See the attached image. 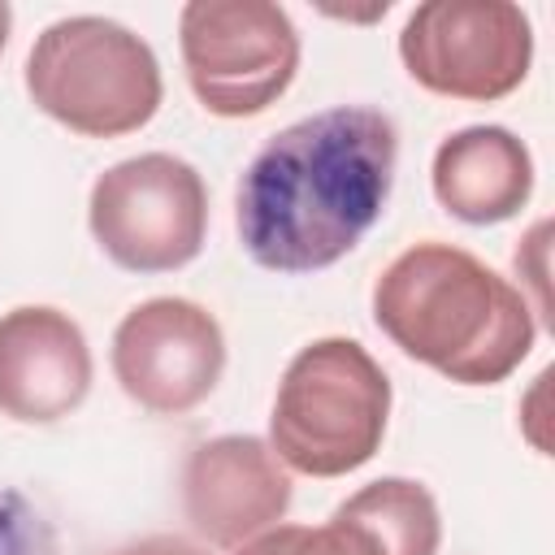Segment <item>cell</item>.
I'll use <instances>...</instances> for the list:
<instances>
[{
	"mask_svg": "<svg viewBox=\"0 0 555 555\" xmlns=\"http://www.w3.org/2000/svg\"><path fill=\"white\" fill-rule=\"evenodd\" d=\"M234 555H382V551L360 525L330 516L325 525H273L251 542H243Z\"/></svg>",
	"mask_w": 555,
	"mask_h": 555,
	"instance_id": "cell-13",
	"label": "cell"
},
{
	"mask_svg": "<svg viewBox=\"0 0 555 555\" xmlns=\"http://www.w3.org/2000/svg\"><path fill=\"white\" fill-rule=\"evenodd\" d=\"M113 555H204V551H199L195 542L178 538V533H147V538L126 542V546L113 551Z\"/></svg>",
	"mask_w": 555,
	"mask_h": 555,
	"instance_id": "cell-16",
	"label": "cell"
},
{
	"mask_svg": "<svg viewBox=\"0 0 555 555\" xmlns=\"http://www.w3.org/2000/svg\"><path fill=\"white\" fill-rule=\"evenodd\" d=\"M399 130L373 104H334L282 126L234 186V230L251 264L317 273L377 225L395 191Z\"/></svg>",
	"mask_w": 555,
	"mask_h": 555,
	"instance_id": "cell-1",
	"label": "cell"
},
{
	"mask_svg": "<svg viewBox=\"0 0 555 555\" xmlns=\"http://www.w3.org/2000/svg\"><path fill=\"white\" fill-rule=\"evenodd\" d=\"M95 247L126 273L186 269L208 238L204 173L173 152H139L108 165L87 195Z\"/></svg>",
	"mask_w": 555,
	"mask_h": 555,
	"instance_id": "cell-5",
	"label": "cell"
},
{
	"mask_svg": "<svg viewBox=\"0 0 555 555\" xmlns=\"http://www.w3.org/2000/svg\"><path fill=\"white\" fill-rule=\"evenodd\" d=\"M91 347L82 325L52 304L0 312V412L17 425H52L91 395Z\"/></svg>",
	"mask_w": 555,
	"mask_h": 555,
	"instance_id": "cell-10",
	"label": "cell"
},
{
	"mask_svg": "<svg viewBox=\"0 0 555 555\" xmlns=\"http://www.w3.org/2000/svg\"><path fill=\"white\" fill-rule=\"evenodd\" d=\"M533 152L507 126H464L434 147L429 186L447 217L464 225L512 221L533 195Z\"/></svg>",
	"mask_w": 555,
	"mask_h": 555,
	"instance_id": "cell-11",
	"label": "cell"
},
{
	"mask_svg": "<svg viewBox=\"0 0 555 555\" xmlns=\"http://www.w3.org/2000/svg\"><path fill=\"white\" fill-rule=\"evenodd\" d=\"M291 499V468L256 434H217L182 464V516L221 551H238L256 533L282 525Z\"/></svg>",
	"mask_w": 555,
	"mask_h": 555,
	"instance_id": "cell-9",
	"label": "cell"
},
{
	"mask_svg": "<svg viewBox=\"0 0 555 555\" xmlns=\"http://www.w3.org/2000/svg\"><path fill=\"white\" fill-rule=\"evenodd\" d=\"M0 555H61L48 512L13 486H0Z\"/></svg>",
	"mask_w": 555,
	"mask_h": 555,
	"instance_id": "cell-14",
	"label": "cell"
},
{
	"mask_svg": "<svg viewBox=\"0 0 555 555\" xmlns=\"http://www.w3.org/2000/svg\"><path fill=\"white\" fill-rule=\"evenodd\" d=\"M178 52L195 100L212 117H256L299 74V30L273 0H191L178 13Z\"/></svg>",
	"mask_w": 555,
	"mask_h": 555,
	"instance_id": "cell-6",
	"label": "cell"
},
{
	"mask_svg": "<svg viewBox=\"0 0 555 555\" xmlns=\"http://www.w3.org/2000/svg\"><path fill=\"white\" fill-rule=\"evenodd\" d=\"M22 78L43 117L87 139L143 130L165 95L152 43L100 13L48 22L26 52Z\"/></svg>",
	"mask_w": 555,
	"mask_h": 555,
	"instance_id": "cell-4",
	"label": "cell"
},
{
	"mask_svg": "<svg viewBox=\"0 0 555 555\" xmlns=\"http://www.w3.org/2000/svg\"><path fill=\"white\" fill-rule=\"evenodd\" d=\"M377 330L455 386L507 382L538 338L529 295L455 243L425 238L373 282Z\"/></svg>",
	"mask_w": 555,
	"mask_h": 555,
	"instance_id": "cell-2",
	"label": "cell"
},
{
	"mask_svg": "<svg viewBox=\"0 0 555 555\" xmlns=\"http://www.w3.org/2000/svg\"><path fill=\"white\" fill-rule=\"evenodd\" d=\"M334 516L360 525L382 555H438L442 546L438 499L412 477H377L347 494Z\"/></svg>",
	"mask_w": 555,
	"mask_h": 555,
	"instance_id": "cell-12",
	"label": "cell"
},
{
	"mask_svg": "<svg viewBox=\"0 0 555 555\" xmlns=\"http://www.w3.org/2000/svg\"><path fill=\"white\" fill-rule=\"evenodd\" d=\"M9 30H13V9L0 0V52L9 48Z\"/></svg>",
	"mask_w": 555,
	"mask_h": 555,
	"instance_id": "cell-17",
	"label": "cell"
},
{
	"mask_svg": "<svg viewBox=\"0 0 555 555\" xmlns=\"http://www.w3.org/2000/svg\"><path fill=\"white\" fill-rule=\"evenodd\" d=\"M390 425V377L356 338L325 334L291 356L282 369L269 447L304 477H347L364 468Z\"/></svg>",
	"mask_w": 555,
	"mask_h": 555,
	"instance_id": "cell-3",
	"label": "cell"
},
{
	"mask_svg": "<svg viewBox=\"0 0 555 555\" xmlns=\"http://www.w3.org/2000/svg\"><path fill=\"white\" fill-rule=\"evenodd\" d=\"M399 61L442 100L494 104L533 65V22L512 0H425L399 30Z\"/></svg>",
	"mask_w": 555,
	"mask_h": 555,
	"instance_id": "cell-7",
	"label": "cell"
},
{
	"mask_svg": "<svg viewBox=\"0 0 555 555\" xmlns=\"http://www.w3.org/2000/svg\"><path fill=\"white\" fill-rule=\"evenodd\" d=\"M546 234H551V221H538L529 234H525V243L516 247V273L533 286V317H551V299H546Z\"/></svg>",
	"mask_w": 555,
	"mask_h": 555,
	"instance_id": "cell-15",
	"label": "cell"
},
{
	"mask_svg": "<svg viewBox=\"0 0 555 555\" xmlns=\"http://www.w3.org/2000/svg\"><path fill=\"white\" fill-rule=\"evenodd\" d=\"M108 364L130 403L152 416H182L217 390L225 373V334L204 304L156 295L117 321Z\"/></svg>",
	"mask_w": 555,
	"mask_h": 555,
	"instance_id": "cell-8",
	"label": "cell"
}]
</instances>
